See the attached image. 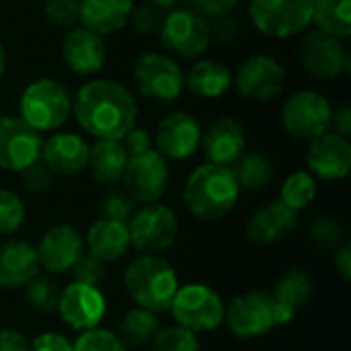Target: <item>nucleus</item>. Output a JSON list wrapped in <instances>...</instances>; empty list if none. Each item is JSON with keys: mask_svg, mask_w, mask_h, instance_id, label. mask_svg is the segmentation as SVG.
I'll return each instance as SVG.
<instances>
[{"mask_svg": "<svg viewBox=\"0 0 351 351\" xmlns=\"http://www.w3.org/2000/svg\"><path fill=\"white\" fill-rule=\"evenodd\" d=\"M313 294H315V282L306 269L292 267L286 274H282L271 294L278 327L290 325L296 319V315L308 306Z\"/></svg>", "mask_w": 351, "mask_h": 351, "instance_id": "obj_24", "label": "nucleus"}, {"mask_svg": "<svg viewBox=\"0 0 351 351\" xmlns=\"http://www.w3.org/2000/svg\"><path fill=\"white\" fill-rule=\"evenodd\" d=\"M19 113L35 132H56L72 115V95L56 78H37L23 88Z\"/></svg>", "mask_w": 351, "mask_h": 351, "instance_id": "obj_4", "label": "nucleus"}, {"mask_svg": "<svg viewBox=\"0 0 351 351\" xmlns=\"http://www.w3.org/2000/svg\"><path fill=\"white\" fill-rule=\"evenodd\" d=\"M97 210H99L101 218H111V220L128 224V220L136 212V204H134V199L123 189H107L99 197Z\"/></svg>", "mask_w": 351, "mask_h": 351, "instance_id": "obj_39", "label": "nucleus"}, {"mask_svg": "<svg viewBox=\"0 0 351 351\" xmlns=\"http://www.w3.org/2000/svg\"><path fill=\"white\" fill-rule=\"evenodd\" d=\"M333 263L335 271L341 276V280L350 282L351 280V245L346 241L335 253H333Z\"/></svg>", "mask_w": 351, "mask_h": 351, "instance_id": "obj_49", "label": "nucleus"}, {"mask_svg": "<svg viewBox=\"0 0 351 351\" xmlns=\"http://www.w3.org/2000/svg\"><path fill=\"white\" fill-rule=\"evenodd\" d=\"M308 173L321 181H341L350 175L351 144L337 132H325L311 140L306 152Z\"/></svg>", "mask_w": 351, "mask_h": 351, "instance_id": "obj_19", "label": "nucleus"}, {"mask_svg": "<svg viewBox=\"0 0 351 351\" xmlns=\"http://www.w3.org/2000/svg\"><path fill=\"white\" fill-rule=\"evenodd\" d=\"M58 315L72 331L82 333L101 325L107 315V298L99 286L70 282L66 288H62Z\"/></svg>", "mask_w": 351, "mask_h": 351, "instance_id": "obj_16", "label": "nucleus"}, {"mask_svg": "<svg viewBox=\"0 0 351 351\" xmlns=\"http://www.w3.org/2000/svg\"><path fill=\"white\" fill-rule=\"evenodd\" d=\"M313 25L335 39L351 35V0H315Z\"/></svg>", "mask_w": 351, "mask_h": 351, "instance_id": "obj_31", "label": "nucleus"}, {"mask_svg": "<svg viewBox=\"0 0 351 351\" xmlns=\"http://www.w3.org/2000/svg\"><path fill=\"white\" fill-rule=\"evenodd\" d=\"M4 72H6V49H4V45L0 41V80H2Z\"/></svg>", "mask_w": 351, "mask_h": 351, "instance_id": "obj_52", "label": "nucleus"}, {"mask_svg": "<svg viewBox=\"0 0 351 351\" xmlns=\"http://www.w3.org/2000/svg\"><path fill=\"white\" fill-rule=\"evenodd\" d=\"M31 2H39V0H31Z\"/></svg>", "mask_w": 351, "mask_h": 351, "instance_id": "obj_53", "label": "nucleus"}, {"mask_svg": "<svg viewBox=\"0 0 351 351\" xmlns=\"http://www.w3.org/2000/svg\"><path fill=\"white\" fill-rule=\"evenodd\" d=\"M315 0H249L255 29L274 39H288L313 25Z\"/></svg>", "mask_w": 351, "mask_h": 351, "instance_id": "obj_7", "label": "nucleus"}, {"mask_svg": "<svg viewBox=\"0 0 351 351\" xmlns=\"http://www.w3.org/2000/svg\"><path fill=\"white\" fill-rule=\"evenodd\" d=\"M138 113L134 93L109 78L88 80L72 97L76 123L95 140H123L136 128Z\"/></svg>", "mask_w": 351, "mask_h": 351, "instance_id": "obj_1", "label": "nucleus"}, {"mask_svg": "<svg viewBox=\"0 0 351 351\" xmlns=\"http://www.w3.org/2000/svg\"><path fill=\"white\" fill-rule=\"evenodd\" d=\"M210 27V43L218 45H230L239 37V21L232 19V14H222L212 21H208Z\"/></svg>", "mask_w": 351, "mask_h": 351, "instance_id": "obj_44", "label": "nucleus"}, {"mask_svg": "<svg viewBox=\"0 0 351 351\" xmlns=\"http://www.w3.org/2000/svg\"><path fill=\"white\" fill-rule=\"evenodd\" d=\"M128 150L121 140H97L88 152V169L93 179L103 187H113L121 183L125 165H128Z\"/></svg>", "mask_w": 351, "mask_h": 351, "instance_id": "obj_28", "label": "nucleus"}, {"mask_svg": "<svg viewBox=\"0 0 351 351\" xmlns=\"http://www.w3.org/2000/svg\"><path fill=\"white\" fill-rule=\"evenodd\" d=\"M239 0H187V6L202 14L206 21H212L222 14H232Z\"/></svg>", "mask_w": 351, "mask_h": 351, "instance_id": "obj_45", "label": "nucleus"}, {"mask_svg": "<svg viewBox=\"0 0 351 351\" xmlns=\"http://www.w3.org/2000/svg\"><path fill=\"white\" fill-rule=\"evenodd\" d=\"M224 323L239 339H257L271 333L278 327L271 294L253 290L232 298L224 308Z\"/></svg>", "mask_w": 351, "mask_h": 351, "instance_id": "obj_11", "label": "nucleus"}, {"mask_svg": "<svg viewBox=\"0 0 351 351\" xmlns=\"http://www.w3.org/2000/svg\"><path fill=\"white\" fill-rule=\"evenodd\" d=\"M72 351H128V346L119 339L115 331L95 327L82 331L72 341Z\"/></svg>", "mask_w": 351, "mask_h": 351, "instance_id": "obj_38", "label": "nucleus"}, {"mask_svg": "<svg viewBox=\"0 0 351 351\" xmlns=\"http://www.w3.org/2000/svg\"><path fill=\"white\" fill-rule=\"evenodd\" d=\"M121 183L134 204H156L169 185V162L154 148L142 154H132L128 158Z\"/></svg>", "mask_w": 351, "mask_h": 351, "instance_id": "obj_12", "label": "nucleus"}, {"mask_svg": "<svg viewBox=\"0 0 351 351\" xmlns=\"http://www.w3.org/2000/svg\"><path fill=\"white\" fill-rule=\"evenodd\" d=\"M232 82L245 99L265 103L282 95L286 86V70L278 58L255 53L239 66L237 78H232Z\"/></svg>", "mask_w": 351, "mask_h": 351, "instance_id": "obj_14", "label": "nucleus"}, {"mask_svg": "<svg viewBox=\"0 0 351 351\" xmlns=\"http://www.w3.org/2000/svg\"><path fill=\"white\" fill-rule=\"evenodd\" d=\"M132 249L140 255H158L169 251L179 237L177 212L167 204H146L136 208L128 220Z\"/></svg>", "mask_w": 351, "mask_h": 351, "instance_id": "obj_6", "label": "nucleus"}, {"mask_svg": "<svg viewBox=\"0 0 351 351\" xmlns=\"http://www.w3.org/2000/svg\"><path fill=\"white\" fill-rule=\"evenodd\" d=\"M88 142L74 132H56L41 144L39 160L53 177H72L88 165Z\"/></svg>", "mask_w": 351, "mask_h": 351, "instance_id": "obj_20", "label": "nucleus"}, {"mask_svg": "<svg viewBox=\"0 0 351 351\" xmlns=\"http://www.w3.org/2000/svg\"><path fill=\"white\" fill-rule=\"evenodd\" d=\"M232 72L218 60H197L185 74V86L199 99H220L232 86Z\"/></svg>", "mask_w": 351, "mask_h": 351, "instance_id": "obj_29", "label": "nucleus"}, {"mask_svg": "<svg viewBox=\"0 0 351 351\" xmlns=\"http://www.w3.org/2000/svg\"><path fill=\"white\" fill-rule=\"evenodd\" d=\"M224 308L222 296L212 286L191 282L179 286L169 311L179 327L199 335L212 333L224 323Z\"/></svg>", "mask_w": 351, "mask_h": 351, "instance_id": "obj_5", "label": "nucleus"}, {"mask_svg": "<svg viewBox=\"0 0 351 351\" xmlns=\"http://www.w3.org/2000/svg\"><path fill=\"white\" fill-rule=\"evenodd\" d=\"M331 117L333 107L327 97L311 88L296 90L282 105V125L292 138L300 142H311L329 132Z\"/></svg>", "mask_w": 351, "mask_h": 351, "instance_id": "obj_10", "label": "nucleus"}, {"mask_svg": "<svg viewBox=\"0 0 351 351\" xmlns=\"http://www.w3.org/2000/svg\"><path fill=\"white\" fill-rule=\"evenodd\" d=\"M53 175L49 173V169L37 160L31 167H27L25 171H21V185L25 191L33 193V195H43L53 187Z\"/></svg>", "mask_w": 351, "mask_h": 351, "instance_id": "obj_43", "label": "nucleus"}, {"mask_svg": "<svg viewBox=\"0 0 351 351\" xmlns=\"http://www.w3.org/2000/svg\"><path fill=\"white\" fill-rule=\"evenodd\" d=\"M132 78L138 93L150 101L173 103L185 88V72L165 53H142L132 64Z\"/></svg>", "mask_w": 351, "mask_h": 351, "instance_id": "obj_8", "label": "nucleus"}, {"mask_svg": "<svg viewBox=\"0 0 351 351\" xmlns=\"http://www.w3.org/2000/svg\"><path fill=\"white\" fill-rule=\"evenodd\" d=\"M298 226V212L282 204L280 199H271L265 206L257 208L245 224V234L255 245H276L288 239Z\"/></svg>", "mask_w": 351, "mask_h": 351, "instance_id": "obj_22", "label": "nucleus"}, {"mask_svg": "<svg viewBox=\"0 0 351 351\" xmlns=\"http://www.w3.org/2000/svg\"><path fill=\"white\" fill-rule=\"evenodd\" d=\"M62 288L53 280V276H37L25 286V302L29 308L41 315H53L58 313Z\"/></svg>", "mask_w": 351, "mask_h": 351, "instance_id": "obj_34", "label": "nucleus"}, {"mask_svg": "<svg viewBox=\"0 0 351 351\" xmlns=\"http://www.w3.org/2000/svg\"><path fill=\"white\" fill-rule=\"evenodd\" d=\"M298 62L311 76L333 80L343 72H350L351 56L341 39L323 31H311L298 43Z\"/></svg>", "mask_w": 351, "mask_h": 351, "instance_id": "obj_13", "label": "nucleus"}, {"mask_svg": "<svg viewBox=\"0 0 351 351\" xmlns=\"http://www.w3.org/2000/svg\"><path fill=\"white\" fill-rule=\"evenodd\" d=\"M0 351H31V341L19 329H0Z\"/></svg>", "mask_w": 351, "mask_h": 351, "instance_id": "obj_48", "label": "nucleus"}, {"mask_svg": "<svg viewBox=\"0 0 351 351\" xmlns=\"http://www.w3.org/2000/svg\"><path fill=\"white\" fill-rule=\"evenodd\" d=\"M158 329H160V319L156 313L134 306L121 317L119 327H117V335L125 346L142 348L154 339Z\"/></svg>", "mask_w": 351, "mask_h": 351, "instance_id": "obj_32", "label": "nucleus"}, {"mask_svg": "<svg viewBox=\"0 0 351 351\" xmlns=\"http://www.w3.org/2000/svg\"><path fill=\"white\" fill-rule=\"evenodd\" d=\"M158 35L162 47L181 60H195L210 47L208 21L189 6L167 10Z\"/></svg>", "mask_w": 351, "mask_h": 351, "instance_id": "obj_9", "label": "nucleus"}, {"mask_svg": "<svg viewBox=\"0 0 351 351\" xmlns=\"http://www.w3.org/2000/svg\"><path fill=\"white\" fill-rule=\"evenodd\" d=\"M35 251L47 276H62L68 274L84 253V237L72 224H53L41 234Z\"/></svg>", "mask_w": 351, "mask_h": 351, "instance_id": "obj_18", "label": "nucleus"}, {"mask_svg": "<svg viewBox=\"0 0 351 351\" xmlns=\"http://www.w3.org/2000/svg\"><path fill=\"white\" fill-rule=\"evenodd\" d=\"M121 142H123V146H125V150H128L130 156L132 154H142V152H148V150L154 148L152 146V136L146 130L138 128V125L134 130H130Z\"/></svg>", "mask_w": 351, "mask_h": 351, "instance_id": "obj_47", "label": "nucleus"}, {"mask_svg": "<svg viewBox=\"0 0 351 351\" xmlns=\"http://www.w3.org/2000/svg\"><path fill=\"white\" fill-rule=\"evenodd\" d=\"M202 150L208 162L232 167L247 152V136L234 117H218L214 119L206 132L202 134Z\"/></svg>", "mask_w": 351, "mask_h": 351, "instance_id": "obj_23", "label": "nucleus"}, {"mask_svg": "<svg viewBox=\"0 0 351 351\" xmlns=\"http://www.w3.org/2000/svg\"><path fill=\"white\" fill-rule=\"evenodd\" d=\"M202 125L197 117L187 111H173L165 115L154 130L156 152L167 160H187L202 144Z\"/></svg>", "mask_w": 351, "mask_h": 351, "instance_id": "obj_17", "label": "nucleus"}, {"mask_svg": "<svg viewBox=\"0 0 351 351\" xmlns=\"http://www.w3.org/2000/svg\"><path fill=\"white\" fill-rule=\"evenodd\" d=\"M134 0H80V25L105 37L123 29L134 10Z\"/></svg>", "mask_w": 351, "mask_h": 351, "instance_id": "obj_27", "label": "nucleus"}, {"mask_svg": "<svg viewBox=\"0 0 351 351\" xmlns=\"http://www.w3.org/2000/svg\"><path fill=\"white\" fill-rule=\"evenodd\" d=\"M308 243L325 253H335L343 243H346V230L343 226L331 218V216H317L313 218V222L308 224L306 230Z\"/></svg>", "mask_w": 351, "mask_h": 351, "instance_id": "obj_35", "label": "nucleus"}, {"mask_svg": "<svg viewBox=\"0 0 351 351\" xmlns=\"http://www.w3.org/2000/svg\"><path fill=\"white\" fill-rule=\"evenodd\" d=\"M177 2L179 0H148V4H152V6H156L158 10H171V8H175L177 6Z\"/></svg>", "mask_w": 351, "mask_h": 351, "instance_id": "obj_51", "label": "nucleus"}, {"mask_svg": "<svg viewBox=\"0 0 351 351\" xmlns=\"http://www.w3.org/2000/svg\"><path fill=\"white\" fill-rule=\"evenodd\" d=\"M331 125L335 128V132L339 136H350L351 134V107L348 103H341L339 107L333 109V117H331Z\"/></svg>", "mask_w": 351, "mask_h": 351, "instance_id": "obj_50", "label": "nucleus"}, {"mask_svg": "<svg viewBox=\"0 0 351 351\" xmlns=\"http://www.w3.org/2000/svg\"><path fill=\"white\" fill-rule=\"evenodd\" d=\"M72 271V282L86 284V286H99L103 278L107 276V265L93 257L90 253H82L80 259L74 263Z\"/></svg>", "mask_w": 351, "mask_h": 351, "instance_id": "obj_42", "label": "nucleus"}, {"mask_svg": "<svg viewBox=\"0 0 351 351\" xmlns=\"http://www.w3.org/2000/svg\"><path fill=\"white\" fill-rule=\"evenodd\" d=\"M317 191H319L317 179L308 171H294L284 179L278 199L288 208H292L294 212H302L315 202Z\"/></svg>", "mask_w": 351, "mask_h": 351, "instance_id": "obj_33", "label": "nucleus"}, {"mask_svg": "<svg viewBox=\"0 0 351 351\" xmlns=\"http://www.w3.org/2000/svg\"><path fill=\"white\" fill-rule=\"evenodd\" d=\"M162 16H165V12L158 10L156 6H152V4H140V6H134L128 25L138 35H154V33L160 31Z\"/></svg>", "mask_w": 351, "mask_h": 351, "instance_id": "obj_41", "label": "nucleus"}, {"mask_svg": "<svg viewBox=\"0 0 351 351\" xmlns=\"http://www.w3.org/2000/svg\"><path fill=\"white\" fill-rule=\"evenodd\" d=\"M62 60L70 72L78 76H93L105 66V39L86 27L76 25L68 29L62 39Z\"/></svg>", "mask_w": 351, "mask_h": 351, "instance_id": "obj_21", "label": "nucleus"}, {"mask_svg": "<svg viewBox=\"0 0 351 351\" xmlns=\"http://www.w3.org/2000/svg\"><path fill=\"white\" fill-rule=\"evenodd\" d=\"M43 138L16 115H0V169L21 173L39 160Z\"/></svg>", "mask_w": 351, "mask_h": 351, "instance_id": "obj_15", "label": "nucleus"}, {"mask_svg": "<svg viewBox=\"0 0 351 351\" xmlns=\"http://www.w3.org/2000/svg\"><path fill=\"white\" fill-rule=\"evenodd\" d=\"M84 247H88V253L105 265L117 263L132 249L128 224L111 218H97L84 234Z\"/></svg>", "mask_w": 351, "mask_h": 351, "instance_id": "obj_26", "label": "nucleus"}, {"mask_svg": "<svg viewBox=\"0 0 351 351\" xmlns=\"http://www.w3.org/2000/svg\"><path fill=\"white\" fill-rule=\"evenodd\" d=\"M43 16L53 27L72 29L80 23V0H45Z\"/></svg>", "mask_w": 351, "mask_h": 351, "instance_id": "obj_40", "label": "nucleus"}, {"mask_svg": "<svg viewBox=\"0 0 351 351\" xmlns=\"http://www.w3.org/2000/svg\"><path fill=\"white\" fill-rule=\"evenodd\" d=\"M152 351H202V346L195 333L173 325L158 329L152 339Z\"/></svg>", "mask_w": 351, "mask_h": 351, "instance_id": "obj_37", "label": "nucleus"}, {"mask_svg": "<svg viewBox=\"0 0 351 351\" xmlns=\"http://www.w3.org/2000/svg\"><path fill=\"white\" fill-rule=\"evenodd\" d=\"M230 169L241 191H263L276 177V167L263 152H245Z\"/></svg>", "mask_w": 351, "mask_h": 351, "instance_id": "obj_30", "label": "nucleus"}, {"mask_svg": "<svg viewBox=\"0 0 351 351\" xmlns=\"http://www.w3.org/2000/svg\"><path fill=\"white\" fill-rule=\"evenodd\" d=\"M31 351H72V341L58 331H43L31 341Z\"/></svg>", "mask_w": 351, "mask_h": 351, "instance_id": "obj_46", "label": "nucleus"}, {"mask_svg": "<svg viewBox=\"0 0 351 351\" xmlns=\"http://www.w3.org/2000/svg\"><path fill=\"white\" fill-rule=\"evenodd\" d=\"M39 274V257L31 243L12 239L0 245V290L25 288Z\"/></svg>", "mask_w": 351, "mask_h": 351, "instance_id": "obj_25", "label": "nucleus"}, {"mask_svg": "<svg viewBox=\"0 0 351 351\" xmlns=\"http://www.w3.org/2000/svg\"><path fill=\"white\" fill-rule=\"evenodd\" d=\"M27 218V208L23 197L6 187H0V237L14 234Z\"/></svg>", "mask_w": 351, "mask_h": 351, "instance_id": "obj_36", "label": "nucleus"}, {"mask_svg": "<svg viewBox=\"0 0 351 351\" xmlns=\"http://www.w3.org/2000/svg\"><path fill=\"white\" fill-rule=\"evenodd\" d=\"M123 286L132 302L150 313H167L179 290L175 267L160 255H138L123 271Z\"/></svg>", "mask_w": 351, "mask_h": 351, "instance_id": "obj_3", "label": "nucleus"}, {"mask_svg": "<svg viewBox=\"0 0 351 351\" xmlns=\"http://www.w3.org/2000/svg\"><path fill=\"white\" fill-rule=\"evenodd\" d=\"M181 195L191 216L204 222H218L234 210L241 187L230 167L204 162L189 173Z\"/></svg>", "mask_w": 351, "mask_h": 351, "instance_id": "obj_2", "label": "nucleus"}]
</instances>
